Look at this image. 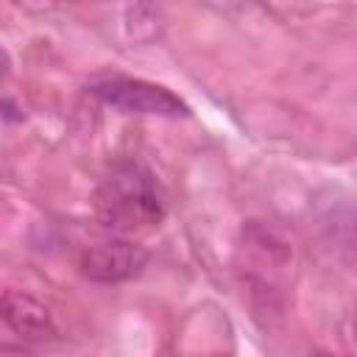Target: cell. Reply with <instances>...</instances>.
<instances>
[{"mask_svg":"<svg viewBox=\"0 0 357 357\" xmlns=\"http://www.w3.org/2000/svg\"><path fill=\"white\" fill-rule=\"evenodd\" d=\"M95 215L114 234L145 231L165 220L167 195L145 165L117 162L95 190Z\"/></svg>","mask_w":357,"mask_h":357,"instance_id":"1","label":"cell"},{"mask_svg":"<svg viewBox=\"0 0 357 357\" xmlns=\"http://www.w3.org/2000/svg\"><path fill=\"white\" fill-rule=\"evenodd\" d=\"M89 92L126 114H153V117H184L190 109L187 103L173 95L170 89L142 81V78H126V75H114V78H100L89 84Z\"/></svg>","mask_w":357,"mask_h":357,"instance_id":"2","label":"cell"},{"mask_svg":"<svg viewBox=\"0 0 357 357\" xmlns=\"http://www.w3.org/2000/svg\"><path fill=\"white\" fill-rule=\"evenodd\" d=\"M148 265V251L131 240H103L84 248L78 268L89 282L98 284H120L142 273Z\"/></svg>","mask_w":357,"mask_h":357,"instance_id":"3","label":"cell"},{"mask_svg":"<svg viewBox=\"0 0 357 357\" xmlns=\"http://www.w3.org/2000/svg\"><path fill=\"white\" fill-rule=\"evenodd\" d=\"M0 318L20 340L39 343V340H50L56 335L50 310L42 301H36L33 296L20 293V290H8L0 298Z\"/></svg>","mask_w":357,"mask_h":357,"instance_id":"4","label":"cell"},{"mask_svg":"<svg viewBox=\"0 0 357 357\" xmlns=\"http://www.w3.org/2000/svg\"><path fill=\"white\" fill-rule=\"evenodd\" d=\"M3 75H6V56L0 53V78H3Z\"/></svg>","mask_w":357,"mask_h":357,"instance_id":"5","label":"cell"}]
</instances>
